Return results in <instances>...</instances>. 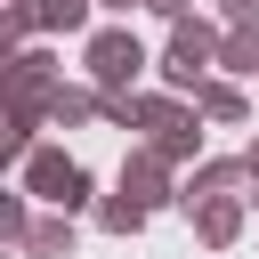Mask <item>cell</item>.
<instances>
[{"mask_svg":"<svg viewBox=\"0 0 259 259\" xmlns=\"http://www.w3.org/2000/svg\"><path fill=\"white\" fill-rule=\"evenodd\" d=\"M243 170H251V178H259V130H251V146H243Z\"/></svg>","mask_w":259,"mask_h":259,"instance_id":"18","label":"cell"},{"mask_svg":"<svg viewBox=\"0 0 259 259\" xmlns=\"http://www.w3.org/2000/svg\"><path fill=\"white\" fill-rule=\"evenodd\" d=\"M57 89H65V65L49 49H16L8 57V105H49Z\"/></svg>","mask_w":259,"mask_h":259,"instance_id":"6","label":"cell"},{"mask_svg":"<svg viewBox=\"0 0 259 259\" xmlns=\"http://www.w3.org/2000/svg\"><path fill=\"white\" fill-rule=\"evenodd\" d=\"M24 8L40 32H81V40L97 32V0H24Z\"/></svg>","mask_w":259,"mask_h":259,"instance_id":"9","label":"cell"},{"mask_svg":"<svg viewBox=\"0 0 259 259\" xmlns=\"http://www.w3.org/2000/svg\"><path fill=\"white\" fill-rule=\"evenodd\" d=\"M97 8H105V16H113V24H121V16H138V8H146V0H97Z\"/></svg>","mask_w":259,"mask_h":259,"instance_id":"17","label":"cell"},{"mask_svg":"<svg viewBox=\"0 0 259 259\" xmlns=\"http://www.w3.org/2000/svg\"><path fill=\"white\" fill-rule=\"evenodd\" d=\"M24 259H73V210H49V219H32V243H24Z\"/></svg>","mask_w":259,"mask_h":259,"instance_id":"11","label":"cell"},{"mask_svg":"<svg viewBox=\"0 0 259 259\" xmlns=\"http://www.w3.org/2000/svg\"><path fill=\"white\" fill-rule=\"evenodd\" d=\"M146 8H154L162 24H178V16H194V0H146Z\"/></svg>","mask_w":259,"mask_h":259,"instance_id":"16","label":"cell"},{"mask_svg":"<svg viewBox=\"0 0 259 259\" xmlns=\"http://www.w3.org/2000/svg\"><path fill=\"white\" fill-rule=\"evenodd\" d=\"M89 219H97L105 235H146V219H154V210H138L130 194H97V210H89Z\"/></svg>","mask_w":259,"mask_h":259,"instance_id":"12","label":"cell"},{"mask_svg":"<svg viewBox=\"0 0 259 259\" xmlns=\"http://www.w3.org/2000/svg\"><path fill=\"white\" fill-rule=\"evenodd\" d=\"M49 121H57V130H89V121H105V89H97V81H65V89L49 97Z\"/></svg>","mask_w":259,"mask_h":259,"instance_id":"8","label":"cell"},{"mask_svg":"<svg viewBox=\"0 0 259 259\" xmlns=\"http://www.w3.org/2000/svg\"><path fill=\"white\" fill-rule=\"evenodd\" d=\"M194 105H202V121H243V113H251L243 81H227V73H210V81L194 89Z\"/></svg>","mask_w":259,"mask_h":259,"instance_id":"10","label":"cell"},{"mask_svg":"<svg viewBox=\"0 0 259 259\" xmlns=\"http://www.w3.org/2000/svg\"><path fill=\"white\" fill-rule=\"evenodd\" d=\"M219 40H227V24H210L202 8H194V16H178V24H170V40H162V57H154L162 89L194 97V89H202V81L219 73Z\"/></svg>","mask_w":259,"mask_h":259,"instance_id":"1","label":"cell"},{"mask_svg":"<svg viewBox=\"0 0 259 259\" xmlns=\"http://www.w3.org/2000/svg\"><path fill=\"white\" fill-rule=\"evenodd\" d=\"M219 73H227V81L259 73V32H227V40H219Z\"/></svg>","mask_w":259,"mask_h":259,"instance_id":"14","label":"cell"},{"mask_svg":"<svg viewBox=\"0 0 259 259\" xmlns=\"http://www.w3.org/2000/svg\"><path fill=\"white\" fill-rule=\"evenodd\" d=\"M251 170H243V154H202L186 178H178V210H194V202H210V194H235Z\"/></svg>","mask_w":259,"mask_h":259,"instance_id":"7","label":"cell"},{"mask_svg":"<svg viewBox=\"0 0 259 259\" xmlns=\"http://www.w3.org/2000/svg\"><path fill=\"white\" fill-rule=\"evenodd\" d=\"M0 235H8V251L24 259V243H32V194H24V186L0 194Z\"/></svg>","mask_w":259,"mask_h":259,"instance_id":"13","label":"cell"},{"mask_svg":"<svg viewBox=\"0 0 259 259\" xmlns=\"http://www.w3.org/2000/svg\"><path fill=\"white\" fill-rule=\"evenodd\" d=\"M16 186H24L32 202H49V210H97V178H89L65 146H32V154L16 162Z\"/></svg>","mask_w":259,"mask_h":259,"instance_id":"2","label":"cell"},{"mask_svg":"<svg viewBox=\"0 0 259 259\" xmlns=\"http://www.w3.org/2000/svg\"><path fill=\"white\" fill-rule=\"evenodd\" d=\"M113 194H130L138 210H178V162H162L146 138L121 154V178H113Z\"/></svg>","mask_w":259,"mask_h":259,"instance_id":"4","label":"cell"},{"mask_svg":"<svg viewBox=\"0 0 259 259\" xmlns=\"http://www.w3.org/2000/svg\"><path fill=\"white\" fill-rule=\"evenodd\" d=\"M243 194H251V210H259V178H243Z\"/></svg>","mask_w":259,"mask_h":259,"instance_id":"19","label":"cell"},{"mask_svg":"<svg viewBox=\"0 0 259 259\" xmlns=\"http://www.w3.org/2000/svg\"><path fill=\"white\" fill-rule=\"evenodd\" d=\"M146 65H154V49H146L130 24H97V32L81 40V73H89L97 89H138Z\"/></svg>","mask_w":259,"mask_h":259,"instance_id":"3","label":"cell"},{"mask_svg":"<svg viewBox=\"0 0 259 259\" xmlns=\"http://www.w3.org/2000/svg\"><path fill=\"white\" fill-rule=\"evenodd\" d=\"M186 227H194V243H202V251H235V243H243V227H251V194H210V202H194V210H186Z\"/></svg>","mask_w":259,"mask_h":259,"instance_id":"5","label":"cell"},{"mask_svg":"<svg viewBox=\"0 0 259 259\" xmlns=\"http://www.w3.org/2000/svg\"><path fill=\"white\" fill-rule=\"evenodd\" d=\"M219 24L227 32H259V0H219Z\"/></svg>","mask_w":259,"mask_h":259,"instance_id":"15","label":"cell"}]
</instances>
